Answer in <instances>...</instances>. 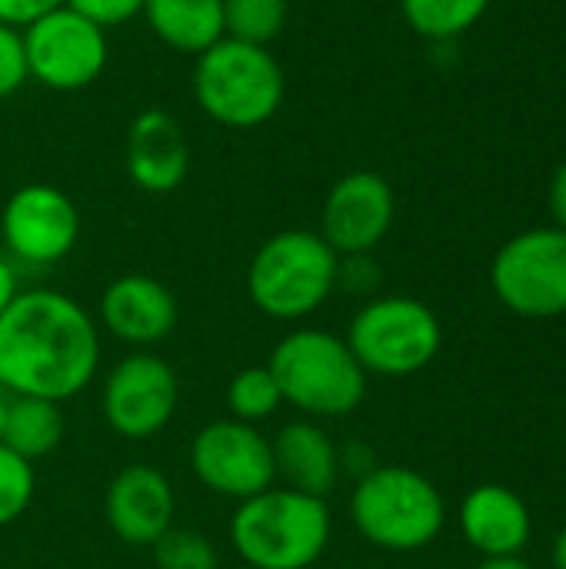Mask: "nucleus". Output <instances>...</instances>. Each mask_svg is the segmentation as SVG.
Listing matches in <instances>:
<instances>
[{"mask_svg":"<svg viewBox=\"0 0 566 569\" xmlns=\"http://www.w3.org/2000/svg\"><path fill=\"white\" fill-rule=\"evenodd\" d=\"M100 330L60 290H20L0 313V390L63 403L93 383Z\"/></svg>","mask_w":566,"mask_h":569,"instance_id":"1","label":"nucleus"},{"mask_svg":"<svg viewBox=\"0 0 566 569\" xmlns=\"http://www.w3.org/2000/svg\"><path fill=\"white\" fill-rule=\"evenodd\" d=\"M330 507L287 487L240 500L230 517V543L250 569H310L330 543Z\"/></svg>","mask_w":566,"mask_h":569,"instance_id":"2","label":"nucleus"},{"mask_svg":"<svg viewBox=\"0 0 566 569\" xmlns=\"http://www.w3.org/2000/svg\"><path fill=\"white\" fill-rule=\"evenodd\" d=\"M284 403L307 420H334L354 413L367 397V370L347 340L330 330H290L267 360Z\"/></svg>","mask_w":566,"mask_h":569,"instance_id":"3","label":"nucleus"},{"mask_svg":"<svg viewBox=\"0 0 566 569\" xmlns=\"http://www.w3.org/2000/svg\"><path fill=\"white\" fill-rule=\"evenodd\" d=\"M340 257L317 230H280L267 237L250 267V303L270 320H304L317 313L337 287Z\"/></svg>","mask_w":566,"mask_h":569,"instance_id":"4","label":"nucleus"},{"mask_svg":"<svg viewBox=\"0 0 566 569\" xmlns=\"http://www.w3.org/2000/svg\"><path fill=\"white\" fill-rule=\"evenodd\" d=\"M284 70L267 47L220 37L197 53L193 97L200 110L230 130H250L267 123L284 103Z\"/></svg>","mask_w":566,"mask_h":569,"instance_id":"5","label":"nucleus"},{"mask_svg":"<svg viewBox=\"0 0 566 569\" xmlns=\"http://www.w3.org/2000/svg\"><path fill=\"white\" fill-rule=\"evenodd\" d=\"M350 520L367 543L390 553H414L440 537L447 503L424 473L410 467H374L350 493Z\"/></svg>","mask_w":566,"mask_h":569,"instance_id":"6","label":"nucleus"},{"mask_svg":"<svg viewBox=\"0 0 566 569\" xmlns=\"http://www.w3.org/2000/svg\"><path fill=\"white\" fill-rule=\"evenodd\" d=\"M347 347L367 373L410 377L434 363L444 347L437 313L414 297H377L357 310Z\"/></svg>","mask_w":566,"mask_h":569,"instance_id":"7","label":"nucleus"},{"mask_svg":"<svg viewBox=\"0 0 566 569\" xmlns=\"http://www.w3.org/2000/svg\"><path fill=\"white\" fill-rule=\"evenodd\" d=\"M497 300L530 320L566 313V230L537 227L500 247L490 267Z\"/></svg>","mask_w":566,"mask_h":569,"instance_id":"8","label":"nucleus"},{"mask_svg":"<svg viewBox=\"0 0 566 569\" xmlns=\"http://www.w3.org/2000/svg\"><path fill=\"white\" fill-rule=\"evenodd\" d=\"M27 70L50 90H83L107 67V30L60 3L23 30Z\"/></svg>","mask_w":566,"mask_h":569,"instance_id":"9","label":"nucleus"},{"mask_svg":"<svg viewBox=\"0 0 566 569\" xmlns=\"http://www.w3.org/2000/svg\"><path fill=\"white\" fill-rule=\"evenodd\" d=\"M190 470L210 493L237 503L270 490L277 480L270 440L254 423L234 417L197 430L190 443Z\"/></svg>","mask_w":566,"mask_h":569,"instance_id":"10","label":"nucleus"},{"mask_svg":"<svg viewBox=\"0 0 566 569\" xmlns=\"http://www.w3.org/2000/svg\"><path fill=\"white\" fill-rule=\"evenodd\" d=\"M180 383L167 360L153 353L123 357L103 380V420L123 440L157 437L177 413Z\"/></svg>","mask_w":566,"mask_h":569,"instance_id":"11","label":"nucleus"},{"mask_svg":"<svg viewBox=\"0 0 566 569\" xmlns=\"http://www.w3.org/2000/svg\"><path fill=\"white\" fill-rule=\"evenodd\" d=\"M0 237L10 257L30 267H50L77 247L80 213L53 183H23L0 210Z\"/></svg>","mask_w":566,"mask_h":569,"instance_id":"12","label":"nucleus"},{"mask_svg":"<svg viewBox=\"0 0 566 569\" xmlns=\"http://www.w3.org/2000/svg\"><path fill=\"white\" fill-rule=\"evenodd\" d=\"M394 210L397 200L390 183L374 170H354L344 173L324 197L317 233L334 247L337 257H360L390 233Z\"/></svg>","mask_w":566,"mask_h":569,"instance_id":"13","label":"nucleus"},{"mask_svg":"<svg viewBox=\"0 0 566 569\" xmlns=\"http://www.w3.org/2000/svg\"><path fill=\"white\" fill-rule=\"evenodd\" d=\"M103 517L117 540L130 547H153L173 527V487L157 467L130 463L110 480L103 497Z\"/></svg>","mask_w":566,"mask_h":569,"instance_id":"14","label":"nucleus"},{"mask_svg":"<svg viewBox=\"0 0 566 569\" xmlns=\"http://www.w3.org/2000/svg\"><path fill=\"white\" fill-rule=\"evenodd\" d=\"M180 310L170 287L147 273H123L100 293V323L130 347H153L177 330Z\"/></svg>","mask_w":566,"mask_h":569,"instance_id":"15","label":"nucleus"},{"mask_svg":"<svg viewBox=\"0 0 566 569\" xmlns=\"http://www.w3.org/2000/svg\"><path fill=\"white\" fill-rule=\"evenodd\" d=\"M127 177L143 193H173L190 173V140L173 113L147 107L127 130Z\"/></svg>","mask_w":566,"mask_h":569,"instance_id":"16","label":"nucleus"},{"mask_svg":"<svg viewBox=\"0 0 566 569\" xmlns=\"http://www.w3.org/2000/svg\"><path fill=\"white\" fill-rule=\"evenodd\" d=\"M457 520H460L464 540L484 560L520 557V550L530 543V533H534V520H530L524 497H517L510 487H500V483L474 487L464 497Z\"/></svg>","mask_w":566,"mask_h":569,"instance_id":"17","label":"nucleus"},{"mask_svg":"<svg viewBox=\"0 0 566 569\" xmlns=\"http://www.w3.org/2000/svg\"><path fill=\"white\" fill-rule=\"evenodd\" d=\"M270 453H274V473L277 480H284L287 490L327 500V493L340 480V450L334 447V440L317 420L304 417L287 423L270 440Z\"/></svg>","mask_w":566,"mask_h":569,"instance_id":"18","label":"nucleus"},{"mask_svg":"<svg viewBox=\"0 0 566 569\" xmlns=\"http://www.w3.org/2000/svg\"><path fill=\"white\" fill-rule=\"evenodd\" d=\"M140 13L177 53L197 57L224 37V0H143Z\"/></svg>","mask_w":566,"mask_h":569,"instance_id":"19","label":"nucleus"},{"mask_svg":"<svg viewBox=\"0 0 566 569\" xmlns=\"http://www.w3.org/2000/svg\"><path fill=\"white\" fill-rule=\"evenodd\" d=\"M63 437V417L60 403L40 400V397H10L7 427H3V447L23 457L27 463L53 453Z\"/></svg>","mask_w":566,"mask_h":569,"instance_id":"20","label":"nucleus"},{"mask_svg":"<svg viewBox=\"0 0 566 569\" xmlns=\"http://www.w3.org/2000/svg\"><path fill=\"white\" fill-rule=\"evenodd\" d=\"M490 0H400L404 20L430 40H450L467 33L484 13Z\"/></svg>","mask_w":566,"mask_h":569,"instance_id":"21","label":"nucleus"},{"mask_svg":"<svg viewBox=\"0 0 566 569\" xmlns=\"http://www.w3.org/2000/svg\"><path fill=\"white\" fill-rule=\"evenodd\" d=\"M284 407V393L270 373V367H244L227 383V410L240 423H260L270 420Z\"/></svg>","mask_w":566,"mask_h":569,"instance_id":"22","label":"nucleus"},{"mask_svg":"<svg viewBox=\"0 0 566 569\" xmlns=\"http://www.w3.org/2000/svg\"><path fill=\"white\" fill-rule=\"evenodd\" d=\"M287 23V0H224V37L267 47Z\"/></svg>","mask_w":566,"mask_h":569,"instance_id":"23","label":"nucleus"},{"mask_svg":"<svg viewBox=\"0 0 566 569\" xmlns=\"http://www.w3.org/2000/svg\"><path fill=\"white\" fill-rule=\"evenodd\" d=\"M150 550L157 569H220L210 537H203L200 530L170 527Z\"/></svg>","mask_w":566,"mask_h":569,"instance_id":"24","label":"nucleus"},{"mask_svg":"<svg viewBox=\"0 0 566 569\" xmlns=\"http://www.w3.org/2000/svg\"><path fill=\"white\" fill-rule=\"evenodd\" d=\"M33 463L0 443V530L17 523L33 500Z\"/></svg>","mask_w":566,"mask_h":569,"instance_id":"25","label":"nucleus"},{"mask_svg":"<svg viewBox=\"0 0 566 569\" xmlns=\"http://www.w3.org/2000/svg\"><path fill=\"white\" fill-rule=\"evenodd\" d=\"M27 80H30V70H27L23 33L17 27L0 23V100L17 93Z\"/></svg>","mask_w":566,"mask_h":569,"instance_id":"26","label":"nucleus"},{"mask_svg":"<svg viewBox=\"0 0 566 569\" xmlns=\"http://www.w3.org/2000/svg\"><path fill=\"white\" fill-rule=\"evenodd\" d=\"M67 7H73L77 13H83L87 20H93L97 27H117L127 23L130 17H137L143 10V0H63Z\"/></svg>","mask_w":566,"mask_h":569,"instance_id":"27","label":"nucleus"},{"mask_svg":"<svg viewBox=\"0 0 566 569\" xmlns=\"http://www.w3.org/2000/svg\"><path fill=\"white\" fill-rule=\"evenodd\" d=\"M63 0H0V23L7 27H27L37 17L50 13L53 7H60Z\"/></svg>","mask_w":566,"mask_h":569,"instance_id":"28","label":"nucleus"},{"mask_svg":"<svg viewBox=\"0 0 566 569\" xmlns=\"http://www.w3.org/2000/svg\"><path fill=\"white\" fill-rule=\"evenodd\" d=\"M550 210L557 217V227L566 230V160L557 167V173L550 180Z\"/></svg>","mask_w":566,"mask_h":569,"instance_id":"29","label":"nucleus"},{"mask_svg":"<svg viewBox=\"0 0 566 569\" xmlns=\"http://www.w3.org/2000/svg\"><path fill=\"white\" fill-rule=\"evenodd\" d=\"M20 293V287H17V270H13V263L0 253V313L10 307V300Z\"/></svg>","mask_w":566,"mask_h":569,"instance_id":"30","label":"nucleus"},{"mask_svg":"<svg viewBox=\"0 0 566 569\" xmlns=\"http://www.w3.org/2000/svg\"><path fill=\"white\" fill-rule=\"evenodd\" d=\"M477 569H530L520 557H500V560H484Z\"/></svg>","mask_w":566,"mask_h":569,"instance_id":"31","label":"nucleus"},{"mask_svg":"<svg viewBox=\"0 0 566 569\" xmlns=\"http://www.w3.org/2000/svg\"><path fill=\"white\" fill-rule=\"evenodd\" d=\"M554 567L566 569V527L557 533V540H554Z\"/></svg>","mask_w":566,"mask_h":569,"instance_id":"32","label":"nucleus"},{"mask_svg":"<svg viewBox=\"0 0 566 569\" xmlns=\"http://www.w3.org/2000/svg\"><path fill=\"white\" fill-rule=\"evenodd\" d=\"M7 410H10V393L0 390V440H3V427H7Z\"/></svg>","mask_w":566,"mask_h":569,"instance_id":"33","label":"nucleus"}]
</instances>
